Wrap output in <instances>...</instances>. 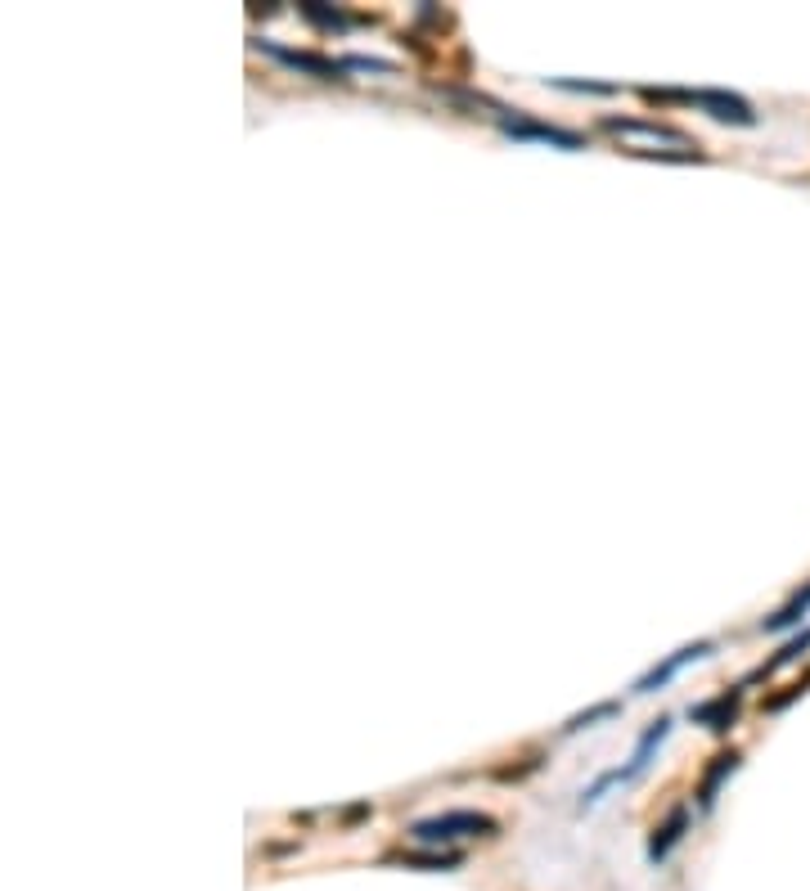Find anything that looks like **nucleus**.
I'll return each mask as SVG.
<instances>
[{
  "label": "nucleus",
  "mask_w": 810,
  "mask_h": 891,
  "mask_svg": "<svg viewBox=\"0 0 810 891\" xmlns=\"http://www.w3.org/2000/svg\"><path fill=\"white\" fill-rule=\"evenodd\" d=\"M603 131L617 135L621 153L630 158H657V162H707V149H702L693 135L675 131L666 122H648V117H603Z\"/></svg>",
  "instance_id": "f257e3e1"
},
{
  "label": "nucleus",
  "mask_w": 810,
  "mask_h": 891,
  "mask_svg": "<svg viewBox=\"0 0 810 891\" xmlns=\"http://www.w3.org/2000/svg\"><path fill=\"white\" fill-rule=\"evenodd\" d=\"M495 819L482 815V810H446V815H428V819H414L410 837L419 846H441L450 851L455 842H468V837H491L495 833Z\"/></svg>",
  "instance_id": "f03ea898"
},
{
  "label": "nucleus",
  "mask_w": 810,
  "mask_h": 891,
  "mask_svg": "<svg viewBox=\"0 0 810 891\" xmlns=\"http://www.w3.org/2000/svg\"><path fill=\"white\" fill-rule=\"evenodd\" d=\"M252 45H257L261 54H270L275 63H284V68L311 77V81H347V63L329 59V54H320V50H293V45H279V41H270V36H252Z\"/></svg>",
  "instance_id": "7ed1b4c3"
},
{
  "label": "nucleus",
  "mask_w": 810,
  "mask_h": 891,
  "mask_svg": "<svg viewBox=\"0 0 810 891\" xmlns=\"http://www.w3.org/2000/svg\"><path fill=\"white\" fill-rule=\"evenodd\" d=\"M500 131L509 135V140H540V144H554V149H563V153H576V149H585V135L581 131H563V126H549V122H536V117H527V113H518L513 108V117H509V108H500Z\"/></svg>",
  "instance_id": "20e7f679"
},
{
  "label": "nucleus",
  "mask_w": 810,
  "mask_h": 891,
  "mask_svg": "<svg viewBox=\"0 0 810 891\" xmlns=\"http://www.w3.org/2000/svg\"><path fill=\"white\" fill-rule=\"evenodd\" d=\"M716 653V639H693V644H680L675 653H666L662 662H653L644 675H639L635 684H630V693H657V689H666V684L675 680V675L684 671V666H693V662H702V657H711Z\"/></svg>",
  "instance_id": "39448f33"
},
{
  "label": "nucleus",
  "mask_w": 810,
  "mask_h": 891,
  "mask_svg": "<svg viewBox=\"0 0 810 891\" xmlns=\"http://www.w3.org/2000/svg\"><path fill=\"white\" fill-rule=\"evenodd\" d=\"M684 104L702 108L707 117H716V122H729V126H756V108L747 104L738 90H716V86L689 90V95H684Z\"/></svg>",
  "instance_id": "423d86ee"
},
{
  "label": "nucleus",
  "mask_w": 810,
  "mask_h": 891,
  "mask_svg": "<svg viewBox=\"0 0 810 891\" xmlns=\"http://www.w3.org/2000/svg\"><path fill=\"white\" fill-rule=\"evenodd\" d=\"M738 711H743V684H738V689L716 693V698H707V702H693L689 720H693V725H702V729H711V734H725L729 725H738Z\"/></svg>",
  "instance_id": "0eeeda50"
},
{
  "label": "nucleus",
  "mask_w": 810,
  "mask_h": 891,
  "mask_svg": "<svg viewBox=\"0 0 810 891\" xmlns=\"http://www.w3.org/2000/svg\"><path fill=\"white\" fill-rule=\"evenodd\" d=\"M738 765H743V752H738V747H725V752L711 756L707 770H702V779H698V792H693V797H698V810H711V806H716L720 788H725V779L738 770Z\"/></svg>",
  "instance_id": "6e6552de"
},
{
  "label": "nucleus",
  "mask_w": 810,
  "mask_h": 891,
  "mask_svg": "<svg viewBox=\"0 0 810 891\" xmlns=\"http://www.w3.org/2000/svg\"><path fill=\"white\" fill-rule=\"evenodd\" d=\"M689 824H693V810L684 806V801H680V806H671V815H666L662 824L653 828V837H648V860H653V864H662L666 855H671L675 846L684 842V833H689Z\"/></svg>",
  "instance_id": "1a4fd4ad"
},
{
  "label": "nucleus",
  "mask_w": 810,
  "mask_h": 891,
  "mask_svg": "<svg viewBox=\"0 0 810 891\" xmlns=\"http://www.w3.org/2000/svg\"><path fill=\"white\" fill-rule=\"evenodd\" d=\"M671 725H675L671 716H657V720H648V725H644V734H639V743H635V752H630V761L621 765V770H626V783H630V779H639V774H644L648 765H653L657 747L666 743V734H671Z\"/></svg>",
  "instance_id": "9d476101"
},
{
  "label": "nucleus",
  "mask_w": 810,
  "mask_h": 891,
  "mask_svg": "<svg viewBox=\"0 0 810 891\" xmlns=\"http://www.w3.org/2000/svg\"><path fill=\"white\" fill-rule=\"evenodd\" d=\"M392 864H405V869H423V873H450L464 864L459 851H441V846H423V851H401L392 855Z\"/></svg>",
  "instance_id": "9b49d317"
},
{
  "label": "nucleus",
  "mask_w": 810,
  "mask_h": 891,
  "mask_svg": "<svg viewBox=\"0 0 810 891\" xmlns=\"http://www.w3.org/2000/svg\"><path fill=\"white\" fill-rule=\"evenodd\" d=\"M806 612H810V581L797 585V590H792L788 599L770 612V617H761V630H788V626H797Z\"/></svg>",
  "instance_id": "f8f14e48"
},
{
  "label": "nucleus",
  "mask_w": 810,
  "mask_h": 891,
  "mask_svg": "<svg viewBox=\"0 0 810 891\" xmlns=\"http://www.w3.org/2000/svg\"><path fill=\"white\" fill-rule=\"evenodd\" d=\"M806 648H810V630H801V635H792V639H788V644H783V648H779V653H774V657H770V662H761V666H756V671H752V675H747V684H756V680H765V675H774V671H779V666L797 662V657H801V653H806ZM747 684H743V689H747Z\"/></svg>",
  "instance_id": "ddd939ff"
},
{
  "label": "nucleus",
  "mask_w": 810,
  "mask_h": 891,
  "mask_svg": "<svg viewBox=\"0 0 810 891\" xmlns=\"http://www.w3.org/2000/svg\"><path fill=\"white\" fill-rule=\"evenodd\" d=\"M297 9H302V18H306V23L324 27V32H347V27L356 23V18H351V14H342L338 5H315V0H306V5H297Z\"/></svg>",
  "instance_id": "4468645a"
},
{
  "label": "nucleus",
  "mask_w": 810,
  "mask_h": 891,
  "mask_svg": "<svg viewBox=\"0 0 810 891\" xmlns=\"http://www.w3.org/2000/svg\"><path fill=\"white\" fill-rule=\"evenodd\" d=\"M617 711H621V702H617V698L594 702V707H585V711H576V716H567V720H563V734L572 738V734H581V729H594L599 720H612Z\"/></svg>",
  "instance_id": "2eb2a0df"
},
{
  "label": "nucleus",
  "mask_w": 810,
  "mask_h": 891,
  "mask_svg": "<svg viewBox=\"0 0 810 891\" xmlns=\"http://www.w3.org/2000/svg\"><path fill=\"white\" fill-rule=\"evenodd\" d=\"M549 86L576 90V95H617L621 90V86H612V81H572V77H549Z\"/></svg>",
  "instance_id": "dca6fc26"
},
{
  "label": "nucleus",
  "mask_w": 810,
  "mask_h": 891,
  "mask_svg": "<svg viewBox=\"0 0 810 891\" xmlns=\"http://www.w3.org/2000/svg\"><path fill=\"white\" fill-rule=\"evenodd\" d=\"M347 72H387V77H392V72H401L396 68V63H387V59H374V54H347Z\"/></svg>",
  "instance_id": "f3484780"
},
{
  "label": "nucleus",
  "mask_w": 810,
  "mask_h": 891,
  "mask_svg": "<svg viewBox=\"0 0 810 891\" xmlns=\"http://www.w3.org/2000/svg\"><path fill=\"white\" fill-rule=\"evenodd\" d=\"M531 770H540V756H527L522 765H495L491 779H500V783H518V779H527Z\"/></svg>",
  "instance_id": "a211bd4d"
},
{
  "label": "nucleus",
  "mask_w": 810,
  "mask_h": 891,
  "mask_svg": "<svg viewBox=\"0 0 810 891\" xmlns=\"http://www.w3.org/2000/svg\"><path fill=\"white\" fill-rule=\"evenodd\" d=\"M806 693V680H797V684H788V689H779V693H770V698L761 702V711H783L792 698H801Z\"/></svg>",
  "instance_id": "6ab92c4d"
}]
</instances>
